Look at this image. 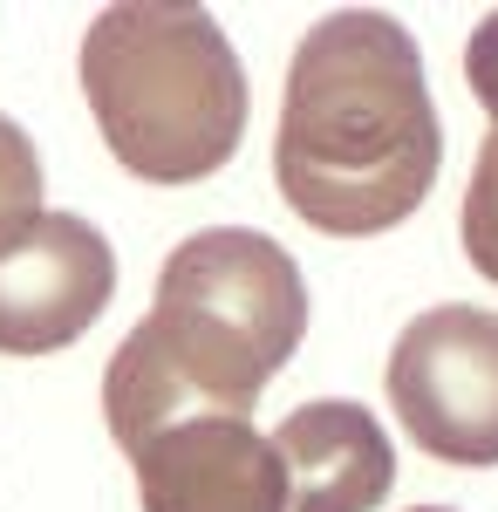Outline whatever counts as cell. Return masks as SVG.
Returning a JSON list of instances; mask_svg holds the SVG:
<instances>
[{
  "label": "cell",
  "instance_id": "cell-9",
  "mask_svg": "<svg viewBox=\"0 0 498 512\" xmlns=\"http://www.w3.org/2000/svg\"><path fill=\"white\" fill-rule=\"evenodd\" d=\"M41 158H35V137L21 130L14 117H0V239L21 233L28 219H41Z\"/></svg>",
  "mask_w": 498,
  "mask_h": 512
},
{
  "label": "cell",
  "instance_id": "cell-8",
  "mask_svg": "<svg viewBox=\"0 0 498 512\" xmlns=\"http://www.w3.org/2000/svg\"><path fill=\"white\" fill-rule=\"evenodd\" d=\"M464 260L498 287V130L478 144V164H471V185H464Z\"/></svg>",
  "mask_w": 498,
  "mask_h": 512
},
{
  "label": "cell",
  "instance_id": "cell-10",
  "mask_svg": "<svg viewBox=\"0 0 498 512\" xmlns=\"http://www.w3.org/2000/svg\"><path fill=\"white\" fill-rule=\"evenodd\" d=\"M464 82H471V96H478L498 123V14H485V21L471 28V41H464Z\"/></svg>",
  "mask_w": 498,
  "mask_h": 512
},
{
  "label": "cell",
  "instance_id": "cell-11",
  "mask_svg": "<svg viewBox=\"0 0 498 512\" xmlns=\"http://www.w3.org/2000/svg\"><path fill=\"white\" fill-rule=\"evenodd\" d=\"M410 512H451V506H410Z\"/></svg>",
  "mask_w": 498,
  "mask_h": 512
},
{
  "label": "cell",
  "instance_id": "cell-4",
  "mask_svg": "<svg viewBox=\"0 0 498 512\" xmlns=\"http://www.w3.org/2000/svg\"><path fill=\"white\" fill-rule=\"evenodd\" d=\"M389 410L437 465H498V315L492 308H423L383 369Z\"/></svg>",
  "mask_w": 498,
  "mask_h": 512
},
{
  "label": "cell",
  "instance_id": "cell-5",
  "mask_svg": "<svg viewBox=\"0 0 498 512\" xmlns=\"http://www.w3.org/2000/svg\"><path fill=\"white\" fill-rule=\"evenodd\" d=\"M116 294V246L82 212H41L0 239V355L82 342Z\"/></svg>",
  "mask_w": 498,
  "mask_h": 512
},
{
  "label": "cell",
  "instance_id": "cell-2",
  "mask_svg": "<svg viewBox=\"0 0 498 512\" xmlns=\"http://www.w3.org/2000/svg\"><path fill=\"white\" fill-rule=\"evenodd\" d=\"M307 335V280L280 239L205 226L157 267L151 315L103 369V417L123 451L192 417H246Z\"/></svg>",
  "mask_w": 498,
  "mask_h": 512
},
{
  "label": "cell",
  "instance_id": "cell-3",
  "mask_svg": "<svg viewBox=\"0 0 498 512\" xmlns=\"http://www.w3.org/2000/svg\"><path fill=\"white\" fill-rule=\"evenodd\" d=\"M82 96L110 158L144 185H198L246 137V69L185 0H123L82 35Z\"/></svg>",
  "mask_w": 498,
  "mask_h": 512
},
{
  "label": "cell",
  "instance_id": "cell-7",
  "mask_svg": "<svg viewBox=\"0 0 498 512\" xmlns=\"http://www.w3.org/2000/svg\"><path fill=\"white\" fill-rule=\"evenodd\" d=\"M273 451L287 465V499L294 512H376L396 492V451L376 410L348 403V396H321L301 403L280 431Z\"/></svg>",
  "mask_w": 498,
  "mask_h": 512
},
{
  "label": "cell",
  "instance_id": "cell-6",
  "mask_svg": "<svg viewBox=\"0 0 498 512\" xmlns=\"http://www.w3.org/2000/svg\"><path fill=\"white\" fill-rule=\"evenodd\" d=\"M137 465V499L144 512H294L287 499V465L246 417H192L157 431Z\"/></svg>",
  "mask_w": 498,
  "mask_h": 512
},
{
  "label": "cell",
  "instance_id": "cell-1",
  "mask_svg": "<svg viewBox=\"0 0 498 512\" xmlns=\"http://www.w3.org/2000/svg\"><path fill=\"white\" fill-rule=\"evenodd\" d=\"M444 164V130L410 28L376 7L321 14L287 62L273 178L314 233L369 239L417 212Z\"/></svg>",
  "mask_w": 498,
  "mask_h": 512
}]
</instances>
